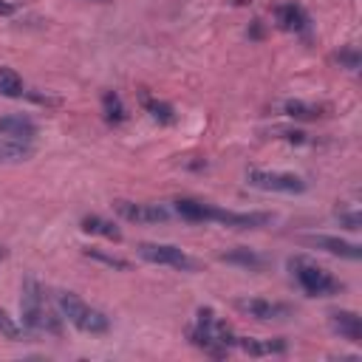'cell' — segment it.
<instances>
[{
	"mask_svg": "<svg viewBox=\"0 0 362 362\" xmlns=\"http://www.w3.org/2000/svg\"><path fill=\"white\" fill-rule=\"evenodd\" d=\"M20 317H23V328L31 334H59L62 331V317L54 311V305L45 297V288L34 280L25 277L23 280V291H20Z\"/></svg>",
	"mask_w": 362,
	"mask_h": 362,
	"instance_id": "6da1fadb",
	"label": "cell"
},
{
	"mask_svg": "<svg viewBox=\"0 0 362 362\" xmlns=\"http://www.w3.org/2000/svg\"><path fill=\"white\" fill-rule=\"evenodd\" d=\"M37 124L23 116H0V164H20L34 156Z\"/></svg>",
	"mask_w": 362,
	"mask_h": 362,
	"instance_id": "7a4b0ae2",
	"label": "cell"
},
{
	"mask_svg": "<svg viewBox=\"0 0 362 362\" xmlns=\"http://www.w3.org/2000/svg\"><path fill=\"white\" fill-rule=\"evenodd\" d=\"M189 342L209 356H226V351L235 348V334L212 308H198L195 322L189 328Z\"/></svg>",
	"mask_w": 362,
	"mask_h": 362,
	"instance_id": "3957f363",
	"label": "cell"
},
{
	"mask_svg": "<svg viewBox=\"0 0 362 362\" xmlns=\"http://www.w3.org/2000/svg\"><path fill=\"white\" fill-rule=\"evenodd\" d=\"M57 308L74 328H79L85 334H107V328H110V320L99 308L79 300L74 291H57Z\"/></svg>",
	"mask_w": 362,
	"mask_h": 362,
	"instance_id": "277c9868",
	"label": "cell"
},
{
	"mask_svg": "<svg viewBox=\"0 0 362 362\" xmlns=\"http://www.w3.org/2000/svg\"><path fill=\"white\" fill-rule=\"evenodd\" d=\"M288 269L297 280V286L308 294V297H331V294H339L342 291V283L322 266L311 263L308 257H291L288 260Z\"/></svg>",
	"mask_w": 362,
	"mask_h": 362,
	"instance_id": "5b68a950",
	"label": "cell"
},
{
	"mask_svg": "<svg viewBox=\"0 0 362 362\" xmlns=\"http://www.w3.org/2000/svg\"><path fill=\"white\" fill-rule=\"evenodd\" d=\"M136 255L147 263L170 266V269H181V272H198V266H201L195 257H189L184 249H178L173 243H139Z\"/></svg>",
	"mask_w": 362,
	"mask_h": 362,
	"instance_id": "8992f818",
	"label": "cell"
},
{
	"mask_svg": "<svg viewBox=\"0 0 362 362\" xmlns=\"http://www.w3.org/2000/svg\"><path fill=\"white\" fill-rule=\"evenodd\" d=\"M246 184L263 192H283V195H297L305 192V181L294 173H277V170H246Z\"/></svg>",
	"mask_w": 362,
	"mask_h": 362,
	"instance_id": "52a82bcc",
	"label": "cell"
},
{
	"mask_svg": "<svg viewBox=\"0 0 362 362\" xmlns=\"http://www.w3.org/2000/svg\"><path fill=\"white\" fill-rule=\"evenodd\" d=\"M235 308H238L240 314H246V317L260 320V322L291 317V305L274 303V300H263V297H240V300H235Z\"/></svg>",
	"mask_w": 362,
	"mask_h": 362,
	"instance_id": "ba28073f",
	"label": "cell"
},
{
	"mask_svg": "<svg viewBox=\"0 0 362 362\" xmlns=\"http://www.w3.org/2000/svg\"><path fill=\"white\" fill-rule=\"evenodd\" d=\"M113 209L130 223H164L170 209L161 204H139V201H113Z\"/></svg>",
	"mask_w": 362,
	"mask_h": 362,
	"instance_id": "9c48e42d",
	"label": "cell"
},
{
	"mask_svg": "<svg viewBox=\"0 0 362 362\" xmlns=\"http://www.w3.org/2000/svg\"><path fill=\"white\" fill-rule=\"evenodd\" d=\"M300 243H305L311 249H320V252H328L334 257H345V260H359L362 257L359 243H351V240H342V238H334V235H303Z\"/></svg>",
	"mask_w": 362,
	"mask_h": 362,
	"instance_id": "30bf717a",
	"label": "cell"
},
{
	"mask_svg": "<svg viewBox=\"0 0 362 362\" xmlns=\"http://www.w3.org/2000/svg\"><path fill=\"white\" fill-rule=\"evenodd\" d=\"M209 221L232 226V229H260V226L272 223V215L269 212H232V209L209 206Z\"/></svg>",
	"mask_w": 362,
	"mask_h": 362,
	"instance_id": "8fae6325",
	"label": "cell"
},
{
	"mask_svg": "<svg viewBox=\"0 0 362 362\" xmlns=\"http://www.w3.org/2000/svg\"><path fill=\"white\" fill-rule=\"evenodd\" d=\"M274 20H277V25L283 31H291V34H308V28H311V20H308L305 8L297 6V3L274 6Z\"/></svg>",
	"mask_w": 362,
	"mask_h": 362,
	"instance_id": "7c38bea8",
	"label": "cell"
},
{
	"mask_svg": "<svg viewBox=\"0 0 362 362\" xmlns=\"http://www.w3.org/2000/svg\"><path fill=\"white\" fill-rule=\"evenodd\" d=\"M328 322H331L334 334H339L342 339H348V342H362V317H359L356 311H348V308L331 311V314H328Z\"/></svg>",
	"mask_w": 362,
	"mask_h": 362,
	"instance_id": "4fadbf2b",
	"label": "cell"
},
{
	"mask_svg": "<svg viewBox=\"0 0 362 362\" xmlns=\"http://www.w3.org/2000/svg\"><path fill=\"white\" fill-rule=\"evenodd\" d=\"M235 348L249 356H272L286 354V339H255V337H235Z\"/></svg>",
	"mask_w": 362,
	"mask_h": 362,
	"instance_id": "5bb4252c",
	"label": "cell"
},
{
	"mask_svg": "<svg viewBox=\"0 0 362 362\" xmlns=\"http://www.w3.org/2000/svg\"><path fill=\"white\" fill-rule=\"evenodd\" d=\"M221 260H223V263H232V266H243V269H249V272H260V269L266 266V257L257 255L255 249H246V246H238V249H232V252H223Z\"/></svg>",
	"mask_w": 362,
	"mask_h": 362,
	"instance_id": "9a60e30c",
	"label": "cell"
},
{
	"mask_svg": "<svg viewBox=\"0 0 362 362\" xmlns=\"http://www.w3.org/2000/svg\"><path fill=\"white\" fill-rule=\"evenodd\" d=\"M209 206L212 204H204L198 198H175V212L189 223H206L209 221Z\"/></svg>",
	"mask_w": 362,
	"mask_h": 362,
	"instance_id": "2e32d148",
	"label": "cell"
},
{
	"mask_svg": "<svg viewBox=\"0 0 362 362\" xmlns=\"http://www.w3.org/2000/svg\"><path fill=\"white\" fill-rule=\"evenodd\" d=\"M82 229L90 232V235H99V238H107V240H122V232L113 221L102 218V215H85L82 218Z\"/></svg>",
	"mask_w": 362,
	"mask_h": 362,
	"instance_id": "e0dca14e",
	"label": "cell"
},
{
	"mask_svg": "<svg viewBox=\"0 0 362 362\" xmlns=\"http://www.w3.org/2000/svg\"><path fill=\"white\" fill-rule=\"evenodd\" d=\"M283 113L291 116V119L314 122V119L322 116V107H320V105H311V102H303V99H286V102H283Z\"/></svg>",
	"mask_w": 362,
	"mask_h": 362,
	"instance_id": "ac0fdd59",
	"label": "cell"
},
{
	"mask_svg": "<svg viewBox=\"0 0 362 362\" xmlns=\"http://www.w3.org/2000/svg\"><path fill=\"white\" fill-rule=\"evenodd\" d=\"M0 93L8 96V99H20L25 93L23 76L14 68H8V65H0Z\"/></svg>",
	"mask_w": 362,
	"mask_h": 362,
	"instance_id": "d6986e66",
	"label": "cell"
},
{
	"mask_svg": "<svg viewBox=\"0 0 362 362\" xmlns=\"http://www.w3.org/2000/svg\"><path fill=\"white\" fill-rule=\"evenodd\" d=\"M102 113H105V119L110 122V124H119V122H124V105H122V99H119V93H113V90H105L102 93Z\"/></svg>",
	"mask_w": 362,
	"mask_h": 362,
	"instance_id": "ffe728a7",
	"label": "cell"
},
{
	"mask_svg": "<svg viewBox=\"0 0 362 362\" xmlns=\"http://www.w3.org/2000/svg\"><path fill=\"white\" fill-rule=\"evenodd\" d=\"M144 107H147V113H150L156 122H161V124H173V122H175V110H173V105H167V102L144 99Z\"/></svg>",
	"mask_w": 362,
	"mask_h": 362,
	"instance_id": "44dd1931",
	"label": "cell"
},
{
	"mask_svg": "<svg viewBox=\"0 0 362 362\" xmlns=\"http://www.w3.org/2000/svg\"><path fill=\"white\" fill-rule=\"evenodd\" d=\"M0 337H6V339H11V342H20V339L25 337V328H20V325L14 322V317H8L3 308H0Z\"/></svg>",
	"mask_w": 362,
	"mask_h": 362,
	"instance_id": "7402d4cb",
	"label": "cell"
},
{
	"mask_svg": "<svg viewBox=\"0 0 362 362\" xmlns=\"http://www.w3.org/2000/svg\"><path fill=\"white\" fill-rule=\"evenodd\" d=\"M85 255H88V257H93V260H99V263H105V266H110V269H122V272H127V269H130V263H127V260L113 257V255H105V252H99V249H85Z\"/></svg>",
	"mask_w": 362,
	"mask_h": 362,
	"instance_id": "603a6c76",
	"label": "cell"
},
{
	"mask_svg": "<svg viewBox=\"0 0 362 362\" xmlns=\"http://www.w3.org/2000/svg\"><path fill=\"white\" fill-rule=\"evenodd\" d=\"M337 218H339V223H345V229H351V232H356V229H362V226H359L362 221H359V212H356V209H351V212H345V209H339V212H337Z\"/></svg>",
	"mask_w": 362,
	"mask_h": 362,
	"instance_id": "cb8c5ba5",
	"label": "cell"
},
{
	"mask_svg": "<svg viewBox=\"0 0 362 362\" xmlns=\"http://www.w3.org/2000/svg\"><path fill=\"white\" fill-rule=\"evenodd\" d=\"M337 59H339L342 65H348L351 71H356V68H359V54H356L354 48H348V51H339V54H337Z\"/></svg>",
	"mask_w": 362,
	"mask_h": 362,
	"instance_id": "d4e9b609",
	"label": "cell"
},
{
	"mask_svg": "<svg viewBox=\"0 0 362 362\" xmlns=\"http://www.w3.org/2000/svg\"><path fill=\"white\" fill-rule=\"evenodd\" d=\"M8 14H14V6L8 0H0V17H8Z\"/></svg>",
	"mask_w": 362,
	"mask_h": 362,
	"instance_id": "484cf974",
	"label": "cell"
},
{
	"mask_svg": "<svg viewBox=\"0 0 362 362\" xmlns=\"http://www.w3.org/2000/svg\"><path fill=\"white\" fill-rule=\"evenodd\" d=\"M6 257H8V249H6V246H0V260H6Z\"/></svg>",
	"mask_w": 362,
	"mask_h": 362,
	"instance_id": "4316f807",
	"label": "cell"
}]
</instances>
